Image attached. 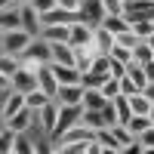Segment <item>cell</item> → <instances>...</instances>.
I'll use <instances>...</instances> for the list:
<instances>
[{"instance_id": "1", "label": "cell", "mask_w": 154, "mask_h": 154, "mask_svg": "<svg viewBox=\"0 0 154 154\" xmlns=\"http://www.w3.org/2000/svg\"><path fill=\"white\" fill-rule=\"evenodd\" d=\"M53 62V46H49V40H43V37H34V40L28 43V49L22 53V65L37 71L40 65H49Z\"/></svg>"}, {"instance_id": "2", "label": "cell", "mask_w": 154, "mask_h": 154, "mask_svg": "<svg viewBox=\"0 0 154 154\" xmlns=\"http://www.w3.org/2000/svg\"><path fill=\"white\" fill-rule=\"evenodd\" d=\"M80 114H83V105H62V102H59V120H56L53 139H59L65 130H71L74 123H80Z\"/></svg>"}, {"instance_id": "3", "label": "cell", "mask_w": 154, "mask_h": 154, "mask_svg": "<svg viewBox=\"0 0 154 154\" xmlns=\"http://www.w3.org/2000/svg\"><path fill=\"white\" fill-rule=\"evenodd\" d=\"M34 40V37L25 31V28H16V31H6V37H3V53H12V56H19L22 59V53L28 49V43Z\"/></svg>"}, {"instance_id": "4", "label": "cell", "mask_w": 154, "mask_h": 154, "mask_svg": "<svg viewBox=\"0 0 154 154\" xmlns=\"http://www.w3.org/2000/svg\"><path fill=\"white\" fill-rule=\"evenodd\" d=\"M3 123L9 126V130H16V133H28L31 126H40V123H37V111L28 108V105H25L22 111H16V114H12L9 120H3Z\"/></svg>"}, {"instance_id": "5", "label": "cell", "mask_w": 154, "mask_h": 154, "mask_svg": "<svg viewBox=\"0 0 154 154\" xmlns=\"http://www.w3.org/2000/svg\"><path fill=\"white\" fill-rule=\"evenodd\" d=\"M123 16H126V22L154 19V0H126L123 3Z\"/></svg>"}, {"instance_id": "6", "label": "cell", "mask_w": 154, "mask_h": 154, "mask_svg": "<svg viewBox=\"0 0 154 154\" xmlns=\"http://www.w3.org/2000/svg\"><path fill=\"white\" fill-rule=\"evenodd\" d=\"M25 108V93H19V89H6L3 99H0V120H9L16 111Z\"/></svg>"}, {"instance_id": "7", "label": "cell", "mask_w": 154, "mask_h": 154, "mask_svg": "<svg viewBox=\"0 0 154 154\" xmlns=\"http://www.w3.org/2000/svg\"><path fill=\"white\" fill-rule=\"evenodd\" d=\"M56 120H59V99H49L46 105L37 111V123H40V130L53 136L56 133Z\"/></svg>"}, {"instance_id": "8", "label": "cell", "mask_w": 154, "mask_h": 154, "mask_svg": "<svg viewBox=\"0 0 154 154\" xmlns=\"http://www.w3.org/2000/svg\"><path fill=\"white\" fill-rule=\"evenodd\" d=\"M9 86L19 89V93H31V89H37V71H31V68L22 65L16 74L9 77Z\"/></svg>"}, {"instance_id": "9", "label": "cell", "mask_w": 154, "mask_h": 154, "mask_svg": "<svg viewBox=\"0 0 154 154\" xmlns=\"http://www.w3.org/2000/svg\"><path fill=\"white\" fill-rule=\"evenodd\" d=\"M19 9H22V28L28 31L31 37H40V31H43V25H40V12L31 6V0H28V3H22Z\"/></svg>"}, {"instance_id": "10", "label": "cell", "mask_w": 154, "mask_h": 154, "mask_svg": "<svg viewBox=\"0 0 154 154\" xmlns=\"http://www.w3.org/2000/svg\"><path fill=\"white\" fill-rule=\"evenodd\" d=\"M56 99L62 105H83V83H59Z\"/></svg>"}, {"instance_id": "11", "label": "cell", "mask_w": 154, "mask_h": 154, "mask_svg": "<svg viewBox=\"0 0 154 154\" xmlns=\"http://www.w3.org/2000/svg\"><path fill=\"white\" fill-rule=\"evenodd\" d=\"M93 31H96V25H89V22H74L71 25V46H86V43H93Z\"/></svg>"}, {"instance_id": "12", "label": "cell", "mask_w": 154, "mask_h": 154, "mask_svg": "<svg viewBox=\"0 0 154 154\" xmlns=\"http://www.w3.org/2000/svg\"><path fill=\"white\" fill-rule=\"evenodd\" d=\"M37 86H40L46 96L56 99V93H59V80H56V74H53V65H40V68H37Z\"/></svg>"}, {"instance_id": "13", "label": "cell", "mask_w": 154, "mask_h": 154, "mask_svg": "<svg viewBox=\"0 0 154 154\" xmlns=\"http://www.w3.org/2000/svg\"><path fill=\"white\" fill-rule=\"evenodd\" d=\"M80 16L89 25H102V19H105V6H102V0H80Z\"/></svg>"}, {"instance_id": "14", "label": "cell", "mask_w": 154, "mask_h": 154, "mask_svg": "<svg viewBox=\"0 0 154 154\" xmlns=\"http://www.w3.org/2000/svg\"><path fill=\"white\" fill-rule=\"evenodd\" d=\"M0 28H3V31H16V28H22V9H19L16 3L0 6Z\"/></svg>"}, {"instance_id": "15", "label": "cell", "mask_w": 154, "mask_h": 154, "mask_svg": "<svg viewBox=\"0 0 154 154\" xmlns=\"http://www.w3.org/2000/svg\"><path fill=\"white\" fill-rule=\"evenodd\" d=\"M53 65V74H56V80L59 83H80V68L77 65H59V62H49Z\"/></svg>"}, {"instance_id": "16", "label": "cell", "mask_w": 154, "mask_h": 154, "mask_svg": "<svg viewBox=\"0 0 154 154\" xmlns=\"http://www.w3.org/2000/svg\"><path fill=\"white\" fill-rule=\"evenodd\" d=\"M96 142L102 145V151H105V154H123V148H120L117 139H114V130H111V126L96 130Z\"/></svg>"}, {"instance_id": "17", "label": "cell", "mask_w": 154, "mask_h": 154, "mask_svg": "<svg viewBox=\"0 0 154 154\" xmlns=\"http://www.w3.org/2000/svg\"><path fill=\"white\" fill-rule=\"evenodd\" d=\"M40 37H43V40H49V43H59V40H71V25H43Z\"/></svg>"}, {"instance_id": "18", "label": "cell", "mask_w": 154, "mask_h": 154, "mask_svg": "<svg viewBox=\"0 0 154 154\" xmlns=\"http://www.w3.org/2000/svg\"><path fill=\"white\" fill-rule=\"evenodd\" d=\"M53 46V62L59 65H74V46L68 40H59V43H49Z\"/></svg>"}, {"instance_id": "19", "label": "cell", "mask_w": 154, "mask_h": 154, "mask_svg": "<svg viewBox=\"0 0 154 154\" xmlns=\"http://www.w3.org/2000/svg\"><path fill=\"white\" fill-rule=\"evenodd\" d=\"M93 43L99 53H111V46H114V34L105 28V25H96V31H93Z\"/></svg>"}, {"instance_id": "20", "label": "cell", "mask_w": 154, "mask_h": 154, "mask_svg": "<svg viewBox=\"0 0 154 154\" xmlns=\"http://www.w3.org/2000/svg\"><path fill=\"white\" fill-rule=\"evenodd\" d=\"M105 102H111V99H105V96H102V89L83 86V108H102Z\"/></svg>"}, {"instance_id": "21", "label": "cell", "mask_w": 154, "mask_h": 154, "mask_svg": "<svg viewBox=\"0 0 154 154\" xmlns=\"http://www.w3.org/2000/svg\"><path fill=\"white\" fill-rule=\"evenodd\" d=\"M130 99V108H133V114H148L151 111V99L139 89V93H133V96H126Z\"/></svg>"}, {"instance_id": "22", "label": "cell", "mask_w": 154, "mask_h": 154, "mask_svg": "<svg viewBox=\"0 0 154 154\" xmlns=\"http://www.w3.org/2000/svg\"><path fill=\"white\" fill-rule=\"evenodd\" d=\"M49 99H53V96H46L43 89L37 86V89H31V93H25V105H28V108H34V111H40Z\"/></svg>"}, {"instance_id": "23", "label": "cell", "mask_w": 154, "mask_h": 154, "mask_svg": "<svg viewBox=\"0 0 154 154\" xmlns=\"http://www.w3.org/2000/svg\"><path fill=\"white\" fill-rule=\"evenodd\" d=\"M19 68H22V59H19V56H12V53H0V71H3L6 77H12Z\"/></svg>"}, {"instance_id": "24", "label": "cell", "mask_w": 154, "mask_h": 154, "mask_svg": "<svg viewBox=\"0 0 154 154\" xmlns=\"http://www.w3.org/2000/svg\"><path fill=\"white\" fill-rule=\"evenodd\" d=\"M102 25H105L111 34H120V31H126V28H130V22H126V16H123V12H120V16H105V19H102Z\"/></svg>"}, {"instance_id": "25", "label": "cell", "mask_w": 154, "mask_h": 154, "mask_svg": "<svg viewBox=\"0 0 154 154\" xmlns=\"http://www.w3.org/2000/svg\"><path fill=\"white\" fill-rule=\"evenodd\" d=\"M151 59H154V49L148 46V40H139V43L133 46V62L145 65V62H151Z\"/></svg>"}, {"instance_id": "26", "label": "cell", "mask_w": 154, "mask_h": 154, "mask_svg": "<svg viewBox=\"0 0 154 154\" xmlns=\"http://www.w3.org/2000/svg\"><path fill=\"white\" fill-rule=\"evenodd\" d=\"M126 74H130V80H133L139 89L148 83V77H145V65H139V62H130V65H126Z\"/></svg>"}, {"instance_id": "27", "label": "cell", "mask_w": 154, "mask_h": 154, "mask_svg": "<svg viewBox=\"0 0 154 154\" xmlns=\"http://www.w3.org/2000/svg\"><path fill=\"white\" fill-rule=\"evenodd\" d=\"M108 56H111L114 62H123V65H130V62H133V49L114 40V46H111V53H108Z\"/></svg>"}, {"instance_id": "28", "label": "cell", "mask_w": 154, "mask_h": 154, "mask_svg": "<svg viewBox=\"0 0 154 154\" xmlns=\"http://www.w3.org/2000/svg\"><path fill=\"white\" fill-rule=\"evenodd\" d=\"M114 108H117V120H120V123H130V117H133L130 99H126V96H117V99H114Z\"/></svg>"}, {"instance_id": "29", "label": "cell", "mask_w": 154, "mask_h": 154, "mask_svg": "<svg viewBox=\"0 0 154 154\" xmlns=\"http://www.w3.org/2000/svg\"><path fill=\"white\" fill-rule=\"evenodd\" d=\"M126 126L133 130V136H142V133L148 130V126H151V117H148V114H133V117H130V123H126Z\"/></svg>"}, {"instance_id": "30", "label": "cell", "mask_w": 154, "mask_h": 154, "mask_svg": "<svg viewBox=\"0 0 154 154\" xmlns=\"http://www.w3.org/2000/svg\"><path fill=\"white\" fill-rule=\"evenodd\" d=\"M16 136H19V133H16V130H9L6 123L0 126V154H3V151L9 154V151H12V142H16Z\"/></svg>"}, {"instance_id": "31", "label": "cell", "mask_w": 154, "mask_h": 154, "mask_svg": "<svg viewBox=\"0 0 154 154\" xmlns=\"http://www.w3.org/2000/svg\"><path fill=\"white\" fill-rule=\"evenodd\" d=\"M102 96H105V99H117L120 96V77H105V83H102Z\"/></svg>"}, {"instance_id": "32", "label": "cell", "mask_w": 154, "mask_h": 154, "mask_svg": "<svg viewBox=\"0 0 154 154\" xmlns=\"http://www.w3.org/2000/svg\"><path fill=\"white\" fill-rule=\"evenodd\" d=\"M130 28H133L139 37H148V34L154 31V19H136V22H130Z\"/></svg>"}, {"instance_id": "33", "label": "cell", "mask_w": 154, "mask_h": 154, "mask_svg": "<svg viewBox=\"0 0 154 154\" xmlns=\"http://www.w3.org/2000/svg\"><path fill=\"white\" fill-rule=\"evenodd\" d=\"M12 154H34V142H28L25 133H19L16 142H12Z\"/></svg>"}, {"instance_id": "34", "label": "cell", "mask_w": 154, "mask_h": 154, "mask_svg": "<svg viewBox=\"0 0 154 154\" xmlns=\"http://www.w3.org/2000/svg\"><path fill=\"white\" fill-rule=\"evenodd\" d=\"M102 6H105V16H120L123 12V0H102Z\"/></svg>"}, {"instance_id": "35", "label": "cell", "mask_w": 154, "mask_h": 154, "mask_svg": "<svg viewBox=\"0 0 154 154\" xmlns=\"http://www.w3.org/2000/svg\"><path fill=\"white\" fill-rule=\"evenodd\" d=\"M133 93H139V86L130 80V74H123L120 77V96H133Z\"/></svg>"}, {"instance_id": "36", "label": "cell", "mask_w": 154, "mask_h": 154, "mask_svg": "<svg viewBox=\"0 0 154 154\" xmlns=\"http://www.w3.org/2000/svg\"><path fill=\"white\" fill-rule=\"evenodd\" d=\"M31 6H34L37 12H46V9H53V6H56V0H31Z\"/></svg>"}, {"instance_id": "37", "label": "cell", "mask_w": 154, "mask_h": 154, "mask_svg": "<svg viewBox=\"0 0 154 154\" xmlns=\"http://www.w3.org/2000/svg\"><path fill=\"white\" fill-rule=\"evenodd\" d=\"M126 74V65H123V62H114L111 59V77H123Z\"/></svg>"}, {"instance_id": "38", "label": "cell", "mask_w": 154, "mask_h": 154, "mask_svg": "<svg viewBox=\"0 0 154 154\" xmlns=\"http://www.w3.org/2000/svg\"><path fill=\"white\" fill-rule=\"evenodd\" d=\"M56 6H65V9H80V0H56Z\"/></svg>"}, {"instance_id": "39", "label": "cell", "mask_w": 154, "mask_h": 154, "mask_svg": "<svg viewBox=\"0 0 154 154\" xmlns=\"http://www.w3.org/2000/svg\"><path fill=\"white\" fill-rule=\"evenodd\" d=\"M145 77H148V83L154 80V62H145Z\"/></svg>"}, {"instance_id": "40", "label": "cell", "mask_w": 154, "mask_h": 154, "mask_svg": "<svg viewBox=\"0 0 154 154\" xmlns=\"http://www.w3.org/2000/svg\"><path fill=\"white\" fill-rule=\"evenodd\" d=\"M0 89H12V86H9V77H6L3 71H0Z\"/></svg>"}, {"instance_id": "41", "label": "cell", "mask_w": 154, "mask_h": 154, "mask_svg": "<svg viewBox=\"0 0 154 154\" xmlns=\"http://www.w3.org/2000/svg\"><path fill=\"white\" fill-rule=\"evenodd\" d=\"M145 40H148V46H151V49H154V31H151V34H148V37H145Z\"/></svg>"}, {"instance_id": "42", "label": "cell", "mask_w": 154, "mask_h": 154, "mask_svg": "<svg viewBox=\"0 0 154 154\" xmlns=\"http://www.w3.org/2000/svg\"><path fill=\"white\" fill-rule=\"evenodd\" d=\"M3 37H6V31L0 28V53H3Z\"/></svg>"}, {"instance_id": "43", "label": "cell", "mask_w": 154, "mask_h": 154, "mask_svg": "<svg viewBox=\"0 0 154 154\" xmlns=\"http://www.w3.org/2000/svg\"><path fill=\"white\" fill-rule=\"evenodd\" d=\"M148 117H151V123H154V102H151V111H148Z\"/></svg>"}, {"instance_id": "44", "label": "cell", "mask_w": 154, "mask_h": 154, "mask_svg": "<svg viewBox=\"0 0 154 154\" xmlns=\"http://www.w3.org/2000/svg\"><path fill=\"white\" fill-rule=\"evenodd\" d=\"M12 3H16V6H22V3H28V0H12Z\"/></svg>"}, {"instance_id": "45", "label": "cell", "mask_w": 154, "mask_h": 154, "mask_svg": "<svg viewBox=\"0 0 154 154\" xmlns=\"http://www.w3.org/2000/svg\"><path fill=\"white\" fill-rule=\"evenodd\" d=\"M9 3H12V0H0V6H9Z\"/></svg>"}, {"instance_id": "46", "label": "cell", "mask_w": 154, "mask_h": 154, "mask_svg": "<svg viewBox=\"0 0 154 154\" xmlns=\"http://www.w3.org/2000/svg\"><path fill=\"white\" fill-rule=\"evenodd\" d=\"M3 93H6V89H0V99H3Z\"/></svg>"}, {"instance_id": "47", "label": "cell", "mask_w": 154, "mask_h": 154, "mask_svg": "<svg viewBox=\"0 0 154 154\" xmlns=\"http://www.w3.org/2000/svg\"><path fill=\"white\" fill-rule=\"evenodd\" d=\"M123 3H126V0H123Z\"/></svg>"}, {"instance_id": "48", "label": "cell", "mask_w": 154, "mask_h": 154, "mask_svg": "<svg viewBox=\"0 0 154 154\" xmlns=\"http://www.w3.org/2000/svg\"><path fill=\"white\" fill-rule=\"evenodd\" d=\"M151 62H154V59H151Z\"/></svg>"}]
</instances>
